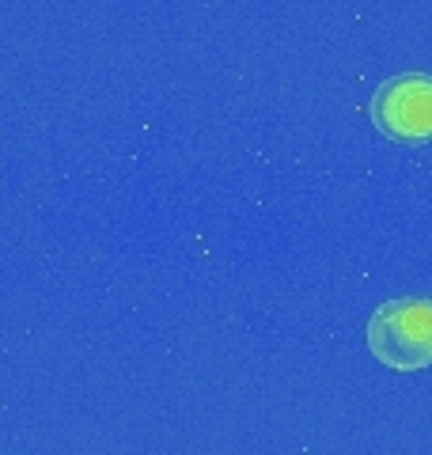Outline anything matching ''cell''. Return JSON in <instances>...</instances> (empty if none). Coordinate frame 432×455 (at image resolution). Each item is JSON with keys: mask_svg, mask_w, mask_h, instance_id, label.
<instances>
[{"mask_svg": "<svg viewBox=\"0 0 432 455\" xmlns=\"http://www.w3.org/2000/svg\"><path fill=\"white\" fill-rule=\"evenodd\" d=\"M368 349L395 372H417L432 364V300L395 296L368 319Z\"/></svg>", "mask_w": 432, "mask_h": 455, "instance_id": "obj_1", "label": "cell"}, {"mask_svg": "<svg viewBox=\"0 0 432 455\" xmlns=\"http://www.w3.org/2000/svg\"><path fill=\"white\" fill-rule=\"evenodd\" d=\"M376 130L398 145H428L432 140V76L398 73L387 76L368 103Z\"/></svg>", "mask_w": 432, "mask_h": 455, "instance_id": "obj_2", "label": "cell"}]
</instances>
